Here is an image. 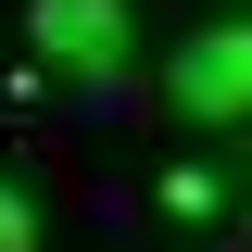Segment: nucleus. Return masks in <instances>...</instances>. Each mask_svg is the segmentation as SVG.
Masks as SVG:
<instances>
[{
    "label": "nucleus",
    "instance_id": "1",
    "mask_svg": "<svg viewBox=\"0 0 252 252\" xmlns=\"http://www.w3.org/2000/svg\"><path fill=\"white\" fill-rule=\"evenodd\" d=\"M26 38L51 76H76V89H114L126 51H139V13L126 0H26Z\"/></svg>",
    "mask_w": 252,
    "mask_h": 252
},
{
    "label": "nucleus",
    "instance_id": "2",
    "mask_svg": "<svg viewBox=\"0 0 252 252\" xmlns=\"http://www.w3.org/2000/svg\"><path fill=\"white\" fill-rule=\"evenodd\" d=\"M177 114H202V126L252 114V26H202L177 51Z\"/></svg>",
    "mask_w": 252,
    "mask_h": 252
},
{
    "label": "nucleus",
    "instance_id": "3",
    "mask_svg": "<svg viewBox=\"0 0 252 252\" xmlns=\"http://www.w3.org/2000/svg\"><path fill=\"white\" fill-rule=\"evenodd\" d=\"M0 252H38V202H26L13 177H0Z\"/></svg>",
    "mask_w": 252,
    "mask_h": 252
}]
</instances>
